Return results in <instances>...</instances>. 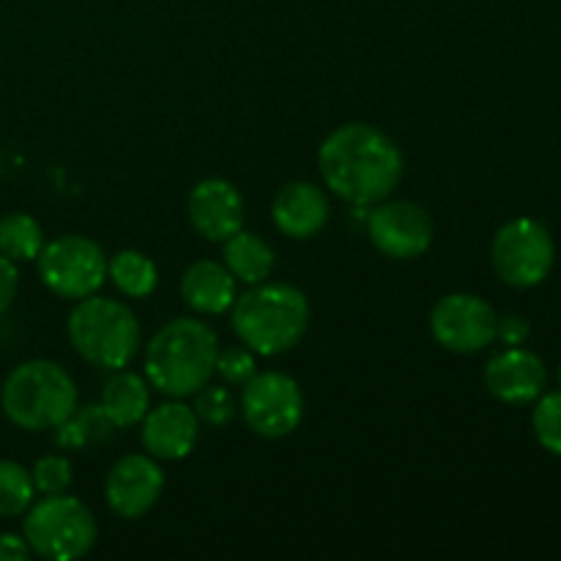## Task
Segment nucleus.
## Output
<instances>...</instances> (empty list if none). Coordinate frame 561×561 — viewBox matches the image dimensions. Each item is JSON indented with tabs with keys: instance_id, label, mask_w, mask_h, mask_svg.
<instances>
[{
	"instance_id": "nucleus-20",
	"label": "nucleus",
	"mask_w": 561,
	"mask_h": 561,
	"mask_svg": "<svg viewBox=\"0 0 561 561\" xmlns=\"http://www.w3.org/2000/svg\"><path fill=\"white\" fill-rule=\"evenodd\" d=\"M115 422L110 420L102 403L77 405L58 427H55V444L60 449H93L110 444L115 436Z\"/></svg>"
},
{
	"instance_id": "nucleus-1",
	"label": "nucleus",
	"mask_w": 561,
	"mask_h": 561,
	"mask_svg": "<svg viewBox=\"0 0 561 561\" xmlns=\"http://www.w3.org/2000/svg\"><path fill=\"white\" fill-rule=\"evenodd\" d=\"M327 190L356 208L387 201L403 181L405 159L389 135L370 124L337 126L318 148Z\"/></svg>"
},
{
	"instance_id": "nucleus-14",
	"label": "nucleus",
	"mask_w": 561,
	"mask_h": 561,
	"mask_svg": "<svg viewBox=\"0 0 561 561\" xmlns=\"http://www.w3.org/2000/svg\"><path fill=\"white\" fill-rule=\"evenodd\" d=\"M197 438H201V420L195 409L181 403L179 398L148 409L140 422L142 447L157 460H184L186 455H192Z\"/></svg>"
},
{
	"instance_id": "nucleus-2",
	"label": "nucleus",
	"mask_w": 561,
	"mask_h": 561,
	"mask_svg": "<svg viewBox=\"0 0 561 561\" xmlns=\"http://www.w3.org/2000/svg\"><path fill=\"white\" fill-rule=\"evenodd\" d=\"M219 337L201 318H173L146 345V378L168 398H192L214 378Z\"/></svg>"
},
{
	"instance_id": "nucleus-6",
	"label": "nucleus",
	"mask_w": 561,
	"mask_h": 561,
	"mask_svg": "<svg viewBox=\"0 0 561 561\" xmlns=\"http://www.w3.org/2000/svg\"><path fill=\"white\" fill-rule=\"evenodd\" d=\"M22 537L36 557L49 561H75L96 546L99 524L91 507L75 496H42L25 510Z\"/></svg>"
},
{
	"instance_id": "nucleus-25",
	"label": "nucleus",
	"mask_w": 561,
	"mask_h": 561,
	"mask_svg": "<svg viewBox=\"0 0 561 561\" xmlns=\"http://www.w3.org/2000/svg\"><path fill=\"white\" fill-rule=\"evenodd\" d=\"M531 431L546 453L561 458V392L540 394L531 414Z\"/></svg>"
},
{
	"instance_id": "nucleus-23",
	"label": "nucleus",
	"mask_w": 561,
	"mask_h": 561,
	"mask_svg": "<svg viewBox=\"0 0 561 561\" xmlns=\"http://www.w3.org/2000/svg\"><path fill=\"white\" fill-rule=\"evenodd\" d=\"M31 471L14 460H0V518H16L33 504Z\"/></svg>"
},
{
	"instance_id": "nucleus-26",
	"label": "nucleus",
	"mask_w": 561,
	"mask_h": 561,
	"mask_svg": "<svg viewBox=\"0 0 561 561\" xmlns=\"http://www.w3.org/2000/svg\"><path fill=\"white\" fill-rule=\"evenodd\" d=\"M31 480L36 493L42 496H58V493L69 491L71 480H75V469L66 455H44L33 463Z\"/></svg>"
},
{
	"instance_id": "nucleus-9",
	"label": "nucleus",
	"mask_w": 561,
	"mask_h": 561,
	"mask_svg": "<svg viewBox=\"0 0 561 561\" xmlns=\"http://www.w3.org/2000/svg\"><path fill=\"white\" fill-rule=\"evenodd\" d=\"M239 409L252 433L261 438H285L301 425L305 394L288 373H255L241 387Z\"/></svg>"
},
{
	"instance_id": "nucleus-24",
	"label": "nucleus",
	"mask_w": 561,
	"mask_h": 561,
	"mask_svg": "<svg viewBox=\"0 0 561 561\" xmlns=\"http://www.w3.org/2000/svg\"><path fill=\"white\" fill-rule=\"evenodd\" d=\"M192 409H195L197 420L206 422L211 427H225L233 422L236 416V398L225 383H203L195 394H192Z\"/></svg>"
},
{
	"instance_id": "nucleus-30",
	"label": "nucleus",
	"mask_w": 561,
	"mask_h": 561,
	"mask_svg": "<svg viewBox=\"0 0 561 561\" xmlns=\"http://www.w3.org/2000/svg\"><path fill=\"white\" fill-rule=\"evenodd\" d=\"M31 546L22 535H11V531L0 535V561H25L31 559Z\"/></svg>"
},
{
	"instance_id": "nucleus-7",
	"label": "nucleus",
	"mask_w": 561,
	"mask_h": 561,
	"mask_svg": "<svg viewBox=\"0 0 561 561\" xmlns=\"http://www.w3.org/2000/svg\"><path fill=\"white\" fill-rule=\"evenodd\" d=\"M557 261V247L542 222L531 217L510 219L499 228L491 244L493 272L510 288H535L546 283Z\"/></svg>"
},
{
	"instance_id": "nucleus-15",
	"label": "nucleus",
	"mask_w": 561,
	"mask_h": 561,
	"mask_svg": "<svg viewBox=\"0 0 561 561\" xmlns=\"http://www.w3.org/2000/svg\"><path fill=\"white\" fill-rule=\"evenodd\" d=\"M548 370L537 354L526 348H507L485 365V387L507 405L535 403L546 392Z\"/></svg>"
},
{
	"instance_id": "nucleus-21",
	"label": "nucleus",
	"mask_w": 561,
	"mask_h": 561,
	"mask_svg": "<svg viewBox=\"0 0 561 561\" xmlns=\"http://www.w3.org/2000/svg\"><path fill=\"white\" fill-rule=\"evenodd\" d=\"M107 277L129 299H146L159 285L157 263L148 255H142L140 250L115 252L107 261Z\"/></svg>"
},
{
	"instance_id": "nucleus-8",
	"label": "nucleus",
	"mask_w": 561,
	"mask_h": 561,
	"mask_svg": "<svg viewBox=\"0 0 561 561\" xmlns=\"http://www.w3.org/2000/svg\"><path fill=\"white\" fill-rule=\"evenodd\" d=\"M38 277L49 294L80 301L102 290L107 279L104 250L88 236H60L38 252Z\"/></svg>"
},
{
	"instance_id": "nucleus-31",
	"label": "nucleus",
	"mask_w": 561,
	"mask_h": 561,
	"mask_svg": "<svg viewBox=\"0 0 561 561\" xmlns=\"http://www.w3.org/2000/svg\"><path fill=\"white\" fill-rule=\"evenodd\" d=\"M557 378H559V387H561V365H559V373H557Z\"/></svg>"
},
{
	"instance_id": "nucleus-11",
	"label": "nucleus",
	"mask_w": 561,
	"mask_h": 561,
	"mask_svg": "<svg viewBox=\"0 0 561 561\" xmlns=\"http://www.w3.org/2000/svg\"><path fill=\"white\" fill-rule=\"evenodd\" d=\"M367 236L381 255L392 261H414L433 244V219L420 203L381 201L367 217Z\"/></svg>"
},
{
	"instance_id": "nucleus-3",
	"label": "nucleus",
	"mask_w": 561,
	"mask_h": 561,
	"mask_svg": "<svg viewBox=\"0 0 561 561\" xmlns=\"http://www.w3.org/2000/svg\"><path fill=\"white\" fill-rule=\"evenodd\" d=\"M236 337L257 356H279L301 343L310 327V301L288 283H257L230 307Z\"/></svg>"
},
{
	"instance_id": "nucleus-4",
	"label": "nucleus",
	"mask_w": 561,
	"mask_h": 561,
	"mask_svg": "<svg viewBox=\"0 0 561 561\" xmlns=\"http://www.w3.org/2000/svg\"><path fill=\"white\" fill-rule=\"evenodd\" d=\"M0 405L20 431H55L77 409V387L53 359H27L5 376Z\"/></svg>"
},
{
	"instance_id": "nucleus-29",
	"label": "nucleus",
	"mask_w": 561,
	"mask_h": 561,
	"mask_svg": "<svg viewBox=\"0 0 561 561\" xmlns=\"http://www.w3.org/2000/svg\"><path fill=\"white\" fill-rule=\"evenodd\" d=\"M16 290H20V272H16V263L0 252V316L14 305Z\"/></svg>"
},
{
	"instance_id": "nucleus-19",
	"label": "nucleus",
	"mask_w": 561,
	"mask_h": 561,
	"mask_svg": "<svg viewBox=\"0 0 561 561\" xmlns=\"http://www.w3.org/2000/svg\"><path fill=\"white\" fill-rule=\"evenodd\" d=\"M222 244L225 266L233 274L236 283H266L268 274L274 272L277 257H274L272 247H268L257 233H250V230L241 228L239 233H233L228 241H222Z\"/></svg>"
},
{
	"instance_id": "nucleus-12",
	"label": "nucleus",
	"mask_w": 561,
	"mask_h": 561,
	"mask_svg": "<svg viewBox=\"0 0 561 561\" xmlns=\"http://www.w3.org/2000/svg\"><path fill=\"white\" fill-rule=\"evenodd\" d=\"M164 491V474L151 455H124L104 480V499L118 518H142Z\"/></svg>"
},
{
	"instance_id": "nucleus-10",
	"label": "nucleus",
	"mask_w": 561,
	"mask_h": 561,
	"mask_svg": "<svg viewBox=\"0 0 561 561\" xmlns=\"http://www.w3.org/2000/svg\"><path fill=\"white\" fill-rule=\"evenodd\" d=\"M496 310L482 296L449 294L431 310V332L453 354H477L496 340Z\"/></svg>"
},
{
	"instance_id": "nucleus-5",
	"label": "nucleus",
	"mask_w": 561,
	"mask_h": 561,
	"mask_svg": "<svg viewBox=\"0 0 561 561\" xmlns=\"http://www.w3.org/2000/svg\"><path fill=\"white\" fill-rule=\"evenodd\" d=\"M66 334L77 356L102 370H121L129 365L142 343L135 312L124 301L99 294L77 301L66 321Z\"/></svg>"
},
{
	"instance_id": "nucleus-13",
	"label": "nucleus",
	"mask_w": 561,
	"mask_h": 561,
	"mask_svg": "<svg viewBox=\"0 0 561 561\" xmlns=\"http://www.w3.org/2000/svg\"><path fill=\"white\" fill-rule=\"evenodd\" d=\"M190 222L206 241H228L244 228V197L228 179H203L186 201Z\"/></svg>"
},
{
	"instance_id": "nucleus-28",
	"label": "nucleus",
	"mask_w": 561,
	"mask_h": 561,
	"mask_svg": "<svg viewBox=\"0 0 561 561\" xmlns=\"http://www.w3.org/2000/svg\"><path fill=\"white\" fill-rule=\"evenodd\" d=\"M531 329H529V321L520 316H502L496 321V340L499 343H504L507 348H518V345H524L526 340H529Z\"/></svg>"
},
{
	"instance_id": "nucleus-22",
	"label": "nucleus",
	"mask_w": 561,
	"mask_h": 561,
	"mask_svg": "<svg viewBox=\"0 0 561 561\" xmlns=\"http://www.w3.org/2000/svg\"><path fill=\"white\" fill-rule=\"evenodd\" d=\"M44 247V230L31 214H5L0 217V252L14 263L36 261Z\"/></svg>"
},
{
	"instance_id": "nucleus-17",
	"label": "nucleus",
	"mask_w": 561,
	"mask_h": 561,
	"mask_svg": "<svg viewBox=\"0 0 561 561\" xmlns=\"http://www.w3.org/2000/svg\"><path fill=\"white\" fill-rule=\"evenodd\" d=\"M181 296L197 316H222L236 301V277L225 263L195 261L181 277Z\"/></svg>"
},
{
	"instance_id": "nucleus-27",
	"label": "nucleus",
	"mask_w": 561,
	"mask_h": 561,
	"mask_svg": "<svg viewBox=\"0 0 561 561\" xmlns=\"http://www.w3.org/2000/svg\"><path fill=\"white\" fill-rule=\"evenodd\" d=\"M214 373H217V376L222 378V383H228V387H244V383L257 373L255 351H250L247 345L219 348Z\"/></svg>"
},
{
	"instance_id": "nucleus-18",
	"label": "nucleus",
	"mask_w": 561,
	"mask_h": 561,
	"mask_svg": "<svg viewBox=\"0 0 561 561\" xmlns=\"http://www.w3.org/2000/svg\"><path fill=\"white\" fill-rule=\"evenodd\" d=\"M102 409L107 411L115 427L140 425L142 416L151 409L148 378L140 376V373H129L126 367L113 370V376L102 387Z\"/></svg>"
},
{
	"instance_id": "nucleus-16",
	"label": "nucleus",
	"mask_w": 561,
	"mask_h": 561,
	"mask_svg": "<svg viewBox=\"0 0 561 561\" xmlns=\"http://www.w3.org/2000/svg\"><path fill=\"white\" fill-rule=\"evenodd\" d=\"M329 197L312 181H290L272 203V219L288 239H312L329 222Z\"/></svg>"
}]
</instances>
